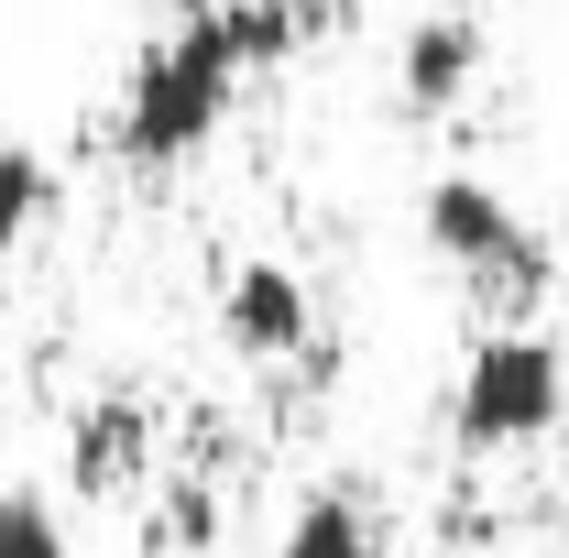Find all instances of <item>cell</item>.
Here are the masks:
<instances>
[{
    "label": "cell",
    "mask_w": 569,
    "mask_h": 558,
    "mask_svg": "<svg viewBox=\"0 0 569 558\" xmlns=\"http://www.w3.org/2000/svg\"><path fill=\"white\" fill-rule=\"evenodd\" d=\"M241 77H252V33H241V11H187V22L132 67L110 142H121L132 165H187V153H209V132L230 121Z\"/></svg>",
    "instance_id": "obj_1"
},
{
    "label": "cell",
    "mask_w": 569,
    "mask_h": 558,
    "mask_svg": "<svg viewBox=\"0 0 569 558\" xmlns=\"http://www.w3.org/2000/svg\"><path fill=\"white\" fill-rule=\"evenodd\" d=\"M559 406H569L559 340L493 329V340H471V361H460V406H449V427H460V449H526V438L559 427Z\"/></svg>",
    "instance_id": "obj_2"
},
{
    "label": "cell",
    "mask_w": 569,
    "mask_h": 558,
    "mask_svg": "<svg viewBox=\"0 0 569 558\" xmlns=\"http://www.w3.org/2000/svg\"><path fill=\"white\" fill-rule=\"evenodd\" d=\"M417 230L438 263H460V275L482 285V296H503V307H526V296H548V252H537V230L503 209L493 176H427L417 198Z\"/></svg>",
    "instance_id": "obj_3"
},
{
    "label": "cell",
    "mask_w": 569,
    "mask_h": 558,
    "mask_svg": "<svg viewBox=\"0 0 569 558\" xmlns=\"http://www.w3.org/2000/svg\"><path fill=\"white\" fill-rule=\"evenodd\" d=\"M219 340L241 350V361H296V350H318V307H307L296 263H230V285H219Z\"/></svg>",
    "instance_id": "obj_4"
},
{
    "label": "cell",
    "mask_w": 569,
    "mask_h": 558,
    "mask_svg": "<svg viewBox=\"0 0 569 558\" xmlns=\"http://www.w3.org/2000/svg\"><path fill=\"white\" fill-rule=\"evenodd\" d=\"M142 471H153V406L142 395H99L67 427V482L88 504H121V492H142Z\"/></svg>",
    "instance_id": "obj_5"
},
{
    "label": "cell",
    "mask_w": 569,
    "mask_h": 558,
    "mask_svg": "<svg viewBox=\"0 0 569 558\" xmlns=\"http://www.w3.org/2000/svg\"><path fill=\"white\" fill-rule=\"evenodd\" d=\"M471 77H482V22H471V11H427L417 33H406V56H395V88H406V110H417V121L460 110V99H471Z\"/></svg>",
    "instance_id": "obj_6"
},
{
    "label": "cell",
    "mask_w": 569,
    "mask_h": 558,
    "mask_svg": "<svg viewBox=\"0 0 569 558\" xmlns=\"http://www.w3.org/2000/svg\"><path fill=\"white\" fill-rule=\"evenodd\" d=\"M274 558H372V515H361L351 492H318V504H296V526H284Z\"/></svg>",
    "instance_id": "obj_7"
},
{
    "label": "cell",
    "mask_w": 569,
    "mask_h": 558,
    "mask_svg": "<svg viewBox=\"0 0 569 558\" xmlns=\"http://www.w3.org/2000/svg\"><path fill=\"white\" fill-rule=\"evenodd\" d=\"M56 209V176H44V153H22V142H0V252L11 241H33V219Z\"/></svg>",
    "instance_id": "obj_8"
},
{
    "label": "cell",
    "mask_w": 569,
    "mask_h": 558,
    "mask_svg": "<svg viewBox=\"0 0 569 558\" xmlns=\"http://www.w3.org/2000/svg\"><path fill=\"white\" fill-rule=\"evenodd\" d=\"M0 558H67V526L33 492H0Z\"/></svg>",
    "instance_id": "obj_9"
},
{
    "label": "cell",
    "mask_w": 569,
    "mask_h": 558,
    "mask_svg": "<svg viewBox=\"0 0 569 558\" xmlns=\"http://www.w3.org/2000/svg\"><path fill=\"white\" fill-rule=\"evenodd\" d=\"M219 537V492H164V515H153V548H209Z\"/></svg>",
    "instance_id": "obj_10"
},
{
    "label": "cell",
    "mask_w": 569,
    "mask_h": 558,
    "mask_svg": "<svg viewBox=\"0 0 569 558\" xmlns=\"http://www.w3.org/2000/svg\"><path fill=\"white\" fill-rule=\"evenodd\" d=\"M274 11H296V22H307V11H329V0H274Z\"/></svg>",
    "instance_id": "obj_11"
},
{
    "label": "cell",
    "mask_w": 569,
    "mask_h": 558,
    "mask_svg": "<svg viewBox=\"0 0 569 558\" xmlns=\"http://www.w3.org/2000/svg\"><path fill=\"white\" fill-rule=\"evenodd\" d=\"M176 11H230V0H176Z\"/></svg>",
    "instance_id": "obj_12"
}]
</instances>
